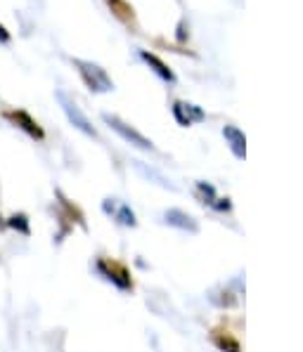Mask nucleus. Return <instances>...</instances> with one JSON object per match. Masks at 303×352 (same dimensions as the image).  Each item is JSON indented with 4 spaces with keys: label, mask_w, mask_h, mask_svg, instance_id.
<instances>
[{
    "label": "nucleus",
    "mask_w": 303,
    "mask_h": 352,
    "mask_svg": "<svg viewBox=\"0 0 303 352\" xmlns=\"http://www.w3.org/2000/svg\"><path fill=\"white\" fill-rule=\"evenodd\" d=\"M74 64H76V69H79L83 83L88 85V90H93V93H109L114 88L112 78L107 76V72L102 67H97L93 62H85V59H74Z\"/></svg>",
    "instance_id": "obj_1"
},
{
    "label": "nucleus",
    "mask_w": 303,
    "mask_h": 352,
    "mask_svg": "<svg viewBox=\"0 0 303 352\" xmlns=\"http://www.w3.org/2000/svg\"><path fill=\"white\" fill-rule=\"evenodd\" d=\"M95 270H97V274H100V277L112 281L118 291H131L133 289V279H131V274H128L126 265L116 263V260L100 258L95 263Z\"/></svg>",
    "instance_id": "obj_2"
},
{
    "label": "nucleus",
    "mask_w": 303,
    "mask_h": 352,
    "mask_svg": "<svg viewBox=\"0 0 303 352\" xmlns=\"http://www.w3.org/2000/svg\"><path fill=\"white\" fill-rule=\"evenodd\" d=\"M57 102L62 104V111L67 113V118H69V123L76 128V130H81L83 135H88V138H97V130L90 126V121H88V116H85L83 111H81V107L76 104V102L69 97L67 93H62V90H57Z\"/></svg>",
    "instance_id": "obj_3"
},
{
    "label": "nucleus",
    "mask_w": 303,
    "mask_h": 352,
    "mask_svg": "<svg viewBox=\"0 0 303 352\" xmlns=\"http://www.w3.org/2000/svg\"><path fill=\"white\" fill-rule=\"evenodd\" d=\"M105 123L107 126H109L114 133H118L121 135L123 140H126L128 144H133V147H138V149H145V151H152L154 147H152V142L147 138H145L143 133H138V130H135L133 126H128V123H123L121 118L118 116H109V113H105Z\"/></svg>",
    "instance_id": "obj_4"
},
{
    "label": "nucleus",
    "mask_w": 303,
    "mask_h": 352,
    "mask_svg": "<svg viewBox=\"0 0 303 352\" xmlns=\"http://www.w3.org/2000/svg\"><path fill=\"white\" fill-rule=\"evenodd\" d=\"M5 118H8L10 123H12L14 128H19L21 133H26L31 140H45V133H43V128L38 126V121L34 116H31L29 111H24V109H12V111H8L5 113Z\"/></svg>",
    "instance_id": "obj_5"
},
{
    "label": "nucleus",
    "mask_w": 303,
    "mask_h": 352,
    "mask_svg": "<svg viewBox=\"0 0 303 352\" xmlns=\"http://www.w3.org/2000/svg\"><path fill=\"white\" fill-rule=\"evenodd\" d=\"M164 223L171 225V227H176V230L189 232V234H197V232H199L197 220H194L189 213H185V210H178V208L166 210V213H164Z\"/></svg>",
    "instance_id": "obj_6"
},
{
    "label": "nucleus",
    "mask_w": 303,
    "mask_h": 352,
    "mask_svg": "<svg viewBox=\"0 0 303 352\" xmlns=\"http://www.w3.org/2000/svg\"><path fill=\"white\" fill-rule=\"evenodd\" d=\"M55 197H57V204H59V208H62V210H64V215H67V218H69V223H79V225H81V227H83V230H85V223H83V213H81V210L76 208V206H74L72 201H69L67 197H64V194H62V189H57V192H55Z\"/></svg>",
    "instance_id": "obj_7"
},
{
    "label": "nucleus",
    "mask_w": 303,
    "mask_h": 352,
    "mask_svg": "<svg viewBox=\"0 0 303 352\" xmlns=\"http://www.w3.org/2000/svg\"><path fill=\"white\" fill-rule=\"evenodd\" d=\"M173 113H176V118L182 123V126H189L192 121H199V118H202V111L194 109L192 104H185V102H176Z\"/></svg>",
    "instance_id": "obj_8"
},
{
    "label": "nucleus",
    "mask_w": 303,
    "mask_h": 352,
    "mask_svg": "<svg viewBox=\"0 0 303 352\" xmlns=\"http://www.w3.org/2000/svg\"><path fill=\"white\" fill-rule=\"evenodd\" d=\"M8 227H10V230H17L21 236H29V234H31L29 215H26V213H14V215H10Z\"/></svg>",
    "instance_id": "obj_9"
},
{
    "label": "nucleus",
    "mask_w": 303,
    "mask_h": 352,
    "mask_svg": "<svg viewBox=\"0 0 303 352\" xmlns=\"http://www.w3.org/2000/svg\"><path fill=\"white\" fill-rule=\"evenodd\" d=\"M225 138L232 142V151L237 156H244V135L240 133L237 128H225Z\"/></svg>",
    "instance_id": "obj_10"
},
{
    "label": "nucleus",
    "mask_w": 303,
    "mask_h": 352,
    "mask_svg": "<svg viewBox=\"0 0 303 352\" xmlns=\"http://www.w3.org/2000/svg\"><path fill=\"white\" fill-rule=\"evenodd\" d=\"M143 59L149 64V67H154V72L159 74L164 80H173V74L169 72V69H166V64H164V62H159V59H156L154 55H149V52H143Z\"/></svg>",
    "instance_id": "obj_11"
},
{
    "label": "nucleus",
    "mask_w": 303,
    "mask_h": 352,
    "mask_svg": "<svg viewBox=\"0 0 303 352\" xmlns=\"http://www.w3.org/2000/svg\"><path fill=\"white\" fill-rule=\"evenodd\" d=\"M116 220L121 225H126V227H135V225H138V223H135V213L131 210V206H126V204H123L121 208L116 210Z\"/></svg>",
    "instance_id": "obj_12"
},
{
    "label": "nucleus",
    "mask_w": 303,
    "mask_h": 352,
    "mask_svg": "<svg viewBox=\"0 0 303 352\" xmlns=\"http://www.w3.org/2000/svg\"><path fill=\"white\" fill-rule=\"evenodd\" d=\"M109 5H112V10L116 12V17H121V19H133V8H128L123 0H109Z\"/></svg>",
    "instance_id": "obj_13"
},
{
    "label": "nucleus",
    "mask_w": 303,
    "mask_h": 352,
    "mask_svg": "<svg viewBox=\"0 0 303 352\" xmlns=\"http://www.w3.org/2000/svg\"><path fill=\"white\" fill-rule=\"evenodd\" d=\"M0 43H10V34L5 31L3 24H0Z\"/></svg>",
    "instance_id": "obj_14"
}]
</instances>
